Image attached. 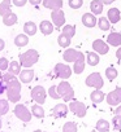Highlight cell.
Instances as JSON below:
<instances>
[{
	"instance_id": "cell-1",
	"label": "cell",
	"mask_w": 121,
	"mask_h": 132,
	"mask_svg": "<svg viewBox=\"0 0 121 132\" xmlns=\"http://www.w3.org/2000/svg\"><path fill=\"white\" fill-rule=\"evenodd\" d=\"M3 79L7 82V97L11 102H18L21 100V82L16 75L9 71L3 75Z\"/></svg>"
},
{
	"instance_id": "cell-2",
	"label": "cell",
	"mask_w": 121,
	"mask_h": 132,
	"mask_svg": "<svg viewBox=\"0 0 121 132\" xmlns=\"http://www.w3.org/2000/svg\"><path fill=\"white\" fill-rule=\"evenodd\" d=\"M39 60V53L37 49H29L25 53L20 54V63L22 65V68H31L33 65H35Z\"/></svg>"
},
{
	"instance_id": "cell-3",
	"label": "cell",
	"mask_w": 121,
	"mask_h": 132,
	"mask_svg": "<svg viewBox=\"0 0 121 132\" xmlns=\"http://www.w3.org/2000/svg\"><path fill=\"white\" fill-rule=\"evenodd\" d=\"M57 92L60 95V97H61L64 101H72L73 97H74V91H73V87L67 82V80H63L60 82L59 86H57Z\"/></svg>"
},
{
	"instance_id": "cell-4",
	"label": "cell",
	"mask_w": 121,
	"mask_h": 132,
	"mask_svg": "<svg viewBox=\"0 0 121 132\" xmlns=\"http://www.w3.org/2000/svg\"><path fill=\"white\" fill-rule=\"evenodd\" d=\"M53 73L60 79H68V78H70L73 69H70V66L67 63H56L53 68Z\"/></svg>"
},
{
	"instance_id": "cell-5",
	"label": "cell",
	"mask_w": 121,
	"mask_h": 132,
	"mask_svg": "<svg viewBox=\"0 0 121 132\" xmlns=\"http://www.w3.org/2000/svg\"><path fill=\"white\" fill-rule=\"evenodd\" d=\"M85 83H86L87 87H92L95 89H102L103 86H104V80H103V78L99 73H91L86 78Z\"/></svg>"
},
{
	"instance_id": "cell-6",
	"label": "cell",
	"mask_w": 121,
	"mask_h": 132,
	"mask_svg": "<svg viewBox=\"0 0 121 132\" xmlns=\"http://www.w3.org/2000/svg\"><path fill=\"white\" fill-rule=\"evenodd\" d=\"M15 115H16L20 120H22V122H25V123L30 122V120H31V117H33L31 111H30L24 104H17V105H16V108H15Z\"/></svg>"
},
{
	"instance_id": "cell-7",
	"label": "cell",
	"mask_w": 121,
	"mask_h": 132,
	"mask_svg": "<svg viewBox=\"0 0 121 132\" xmlns=\"http://www.w3.org/2000/svg\"><path fill=\"white\" fill-rule=\"evenodd\" d=\"M69 110H70L74 115H77V117H80V118H83V117L86 115V113H87L86 105H85L82 101H76V100H72V101L69 102Z\"/></svg>"
},
{
	"instance_id": "cell-8",
	"label": "cell",
	"mask_w": 121,
	"mask_h": 132,
	"mask_svg": "<svg viewBox=\"0 0 121 132\" xmlns=\"http://www.w3.org/2000/svg\"><path fill=\"white\" fill-rule=\"evenodd\" d=\"M105 101L109 106H117L121 104V87H116L108 95H105Z\"/></svg>"
},
{
	"instance_id": "cell-9",
	"label": "cell",
	"mask_w": 121,
	"mask_h": 132,
	"mask_svg": "<svg viewBox=\"0 0 121 132\" xmlns=\"http://www.w3.org/2000/svg\"><path fill=\"white\" fill-rule=\"evenodd\" d=\"M46 96H47V92H46V89L42 86H35L31 89V98L37 104H40V105L44 104L46 102Z\"/></svg>"
},
{
	"instance_id": "cell-10",
	"label": "cell",
	"mask_w": 121,
	"mask_h": 132,
	"mask_svg": "<svg viewBox=\"0 0 121 132\" xmlns=\"http://www.w3.org/2000/svg\"><path fill=\"white\" fill-rule=\"evenodd\" d=\"M51 20L56 27H63L65 25V14L63 9H53L51 13Z\"/></svg>"
},
{
	"instance_id": "cell-11",
	"label": "cell",
	"mask_w": 121,
	"mask_h": 132,
	"mask_svg": "<svg viewBox=\"0 0 121 132\" xmlns=\"http://www.w3.org/2000/svg\"><path fill=\"white\" fill-rule=\"evenodd\" d=\"M92 49L98 53V54H107L108 53V51H109V44L108 43H105L104 40H102V39H96V40H94L92 42Z\"/></svg>"
},
{
	"instance_id": "cell-12",
	"label": "cell",
	"mask_w": 121,
	"mask_h": 132,
	"mask_svg": "<svg viewBox=\"0 0 121 132\" xmlns=\"http://www.w3.org/2000/svg\"><path fill=\"white\" fill-rule=\"evenodd\" d=\"M68 111H69V108H68L65 104H57V105H55V106L52 108L51 114H52V117H55V118H64V117L68 114Z\"/></svg>"
},
{
	"instance_id": "cell-13",
	"label": "cell",
	"mask_w": 121,
	"mask_h": 132,
	"mask_svg": "<svg viewBox=\"0 0 121 132\" xmlns=\"http://www.w3.org/2000/svg\"><path fill=\"white\" fill-rule=\"evenodd\" d=\"M81 20H82L83 26H86L89 29H92V27H95L98 25V18L95 17L94 13H85Z\"/></svg>"
},
{
	"instance_id": "cell-14",
	"label": "cell",
	"mask_w": 121,
	"mask_h": 132,
	"mask_svg": "<svg viewBox=\"0 0 121 132\" xmlns=\"http://www.w3.org/2000/svg\"><path fill=\"white\" fill-rule=\"evenodd\" d=\"M85 61H86V56L83 52H81V54L78 56V58L74 61V68H73V73L76 74H82L85 70Z\"/></svg>"
},
{
	"instance_id": "cell-15",
	"label": "cell",
	"mask_w": 121,
	"mask_h": 132,
	"mask_svg": "<svg viewBox=\"0 0 121 132\" xmlns=\"http://www.w3.org/2000/svg\"><path fill=\"white\" fill-rule=\"evenodd\" d=\"M18 78H20V82L21 83H30L34 78V70H31L30 68H25V70H21V73L18 74Z\"/></svg>"
},
{
	"instance_id": "cell-16",
	"label": "cell",
	"mask_w": 121,
	"mask_h": 132,
	"mask_svg": "<svg viewBox=\"0 0 121 132\" xmlns=\"http://www.w3.org/2000/svg\"><path fill=\"white\" fill-rule=\"evenodd\" d=\"M80 54H81L80 51L73 49V48H69V49H65V51H64V53H63V58L65 60V62H74V61L78 58Z\"/></svg>"
},
{
	"instance_id": "cell-17",
	"label": "cell",
	"mask_w": 121,
	"mask_h": 132,
	"mask_svg": "<svg viewBox=\"0 0 121 132\" xmlns=\"http://www.w3.org/2000/svg\"><path fill=\"white\" fill-rule=\"evenodd\" d=\"M39 30H40V32L43 35H51L53 32V30H55V25L51 21L44 20V21H42L39 23Z\"/></svg>"
},
{
	"instance_id": "cell-18",
	"label": "cell",
	"mask_w": 121,
	"mask_h": 132,
	"mask_svg": "<svg viewBox=\"0 0 121 132\" xmlns=\"http://www.w3.org/2000/svg\"><path fill=\"white\" fill-rule=\"evenodd\" d=\"M107 43H108L111 47H120V45H121V34L117 32V31L111 32V34L107 36Z\"/></svg>"
},
{
	"instance_id": "cell-19",
	"label": "cell",
	"mask_w": 121,
	"mask_h": 132,
	"mask_svg": "<svg viewBox=\"0 0 121 132\" xmlns=\"http://www.w3.org/2000/svg\"><path fill=\"white\" fill-rule=\"evenodd\" d=\"M107 18L109 20L111 23H117L121 20V12L118 8H109L107 13Z\"/></svg>"
},
{
	"instance_id": "cell-20",
	"label": "cell",
	"mask_w": 121,
	"mask_h": 132,
	"mask_svg": "<svg viewBox=\"0 0 121 132\" xmlns=\"http://www.w3.org/2000/svg\"><path fill=\"white\" fill-rule=\"evenodd\" d=\"M43 7L47 8V9H61L63 8V0H43Z\"/></svg>"
},
{
	"instance_id": "cell-21",
	"label": "cell",
	"mask_w": 121,
	"mask_h": 132,
	"mask_svg": "<svg viewBox=\"0 0 121 132\" xmlns=\"http://www.w3.org/2000/svg\"><path fill=\"white\" fill-rule=\"evenodd\" d=\"M103 3H102V0H92V2L90 3V11L91 13H94L95 16L98 14H102L103 12Z\"/></svg>"
},
{
	"instance_id": "cell-22",
	"label": "cell",
	"mask_w": 121,
	"mask_h": 132,
	"mask_svg": "<svg viewBox=\"0 0 121 132\" xmlns=\"http://www.w3.org/2000/svg\"><path fill=\"white\" fill-rule=\"evenodd\" d=\"M24 31H25L26 35L33 36V35L37 34V31H38V26L35 25V22H33V21H27V22H25V25H24Z\"/></svg>"
},
{
	"instance_id": "cell-23",
	"label": "cell",
	"mask_w": 121,
	"mask_h": 132,
	"mask_svg": "<svg viewBox=\"0 0 121 132\" xmlns=\"http://www.w3.org/2000/svg\"><path fill=\"white\" fill-rule=\"evenodd\" d=\"M90 98H91V101H92L94 104H100L102 101H104L105 95H104V92H103V91H100V89H95V91H92V92H91Z\"/></svg>"
},
{
	"instance_id": "cell-24",
	"label": "cell",
	"mask_w": 121,
	"mask_h": 132,
	"mask_svg": "<svg viewBox=\"0 0 121 132\" xmlns=\"http://www.w3.org/2000/svg\"><path fill=\"white\" fill-rule=\"evenodd\" d=\"M11 5H12V0H3V2L0 3V16L4 17L8 13H11L12 12Z\"/></svg>"
},
{
	"instance_id": "cell-25",
	"label": "cell",
	"mask_w": 121,
	"mask_h": 132,
	"mask_svg": "<svg viewBox=\"0 0 121 132\" xmlns=\"http://www.w3.org/2000/svg\"><path fill=\"white\" fill-rule=\"evenodd\" d=\"M70 42H72V38H69L64 32H61V34L57 36V43H59V45L61 47V48H69Z\"/></svg>"
},
{
	"instance_id": "cell-26",
	"label": "cell",
	"mask_w": 121,
	"mask_h": 132,
	"mask_svg": "<svg viewBox=\"0 0 121 132\" xmlns=\"http://www.w3.org/2000/svg\"><path fill=\"white\" fill-rule=\"evenodd\" d=\"M17 21H18L17 14L13 13V12H11V13H8L7 16L3 17V23H4L5 26H13V25L17 23Z\"/></svg>"
},
{
	"instance_id": "cell-27",
	"label": "cell",
	"mask_w": 121,
	"mask_h": 132,
	"mask_svg": "<svg viewBox=\"0 0 121 132\" xmlns=\"http://www.w3.org/2000/svg\"><path fill=\"white\" fill-rule=\"evenodd\" d=\"M99 54L95 52V51H92V52H89L87 54H86V62L90 65V66H96L98 63H99Z\"/></svg>"
},
{
	"instance_id": "cell-28",
	"label": "cell",
	"mask_w": 121,
	"mask_h": 132,
	"mask_svg": "<svg viewBox=\"0 0 121 132\" xmlns=\"http://www.w3.org/2000/svg\"><path fill=\"white\" fill-rule=\"evenodd\" d=\"M21 68H22V65L20 63V61H12V62H9L8 71L11 74H13V75H18L21 73V70H22Z\"/></svg>"
},
{
	"instance_id": "cell-29",
	"label": "cell",
	"mask_w": 121,
	"mask_h": 132,
	"mask_svg": "<svg viewBox=\"0 0 121 132\" xmlns=\"http://www.w3.org/2000/svg\"><path fill=\"white\" fill-rule=\"evenodd\" d=\"M27 43H29V35H26V34H18L15 38V45H17L20 48L27 45Z\"/></svg>"
},
{
	"instance_id": "cell-30",
	"label": "cell",
	"mask_w": 121,
	"mask_h": 132,
	"mask_svg": "<svg viewBox=\"0 0 121 132\" xmlns=\"http://www.w3.org/2000/svg\"><path fill=\"white\" fill-rule=\"evenodd\" d=\"M109 128H111L109 122H107L105 119H99V120L96 122L95 129H96L98 132H108V131H109Z\"/></svg>"
},
{
	"instance_id": "cell-31",
	"label": "cell",
	"mask_w": 121,
	"mask_h": 132,
	"mask_svg": "<svg viewBox=\"0 0 121 132\" xmlns=\"http://www.w3.org/2000/svg\"><path fill=\"white\" fill-rule=\"evenodd\" d=\"M31 114H33L35 118H43V117L46 115L44 109L42 108L40 104H35V105H33V108H31Z\"/></svg>"
},
{
	"instance_id": "cell-32",
	"label": "cell",
	"mask_w": 121,
	"mask_h": 132,
	"mask_svg": "<svg viewBox=\"0 0 121 132\" xmlns=\"http://www.w3.org/2000/svg\"><path fill=\"white\" fill-rule=\"evenodd\" d=\"M98 27H99L100 30H103V31L109 30V29H111V22H109V20H108L107 17H100V18L98 20Z\"/></svg>"
},
{
	"instance_id": "cell-33",
	"label": "cell",
	"mask_w": 121,
	"mask_h": 132,
	"mask_svg": "<svg viewBox=\"0 0 121 132\" xmlns=\"http://www.w3.org/2000/svg\"><path fill=\"white\" fill-rule=\"evenodd\" d=\"M61 30H63V32H64L65 35H68L69 38H73V36L76 35V26H74V25H64Z\"/></svg>"
},
{
	"instance_id": "cell-34",
	"label": "cell",
	"mask_w": 121,
	"mask_h": 132,
	"mask_svg": "<svg viewBox=\"0 0 121 132\" xmlns=\"http://www.w3.org/2000/svg\"><path fill=\"white\" fill-rule=\"evenodd\" d=\"M105 77H107V79H108L109 82L115 80V79L117 78V70H116L115 68H112V66H109V68L105 69Z\"/></svg>"
},
{
	"instance_id": "cell-35",
	"label": "cell",
	"mask_w": 121,
	"mask_h": 132,
	"mask_svg": "<svg viewBox=\"0 0 121 132\" xmlns=\"http://www.w3.org/2000/svg\"><path fill=\"white\" fill-rule=\"evenodd\" d=\"M63 132H77V123L76 122H67L63 126Z\"/></svg>"
},
{
	"instance_id": "cell-36",
	"label": "cell",
	"mask_w": 121,
	"mask_h": 132,
	"mask_svg": "<svg viewBox=\"0 0 121 132\" xmlns=\"http://www.w3.org/2000/svg\"><path fill=\"white\" fill-rule=\"evenodd\" d=\"M9 111V102L7 100H0V115H5Z\"/></svg>"
},
{
	"instance_id": "cell-37",
	"label": "cell",
	"mask_w": 121,
	"mask_h": 132,
	"mask_svg": "<svg viewBox=\"0 0 121 132\" xmlns=\"http://www.w3.org/2000/svg\"><path fill=\"white\" fill-rule=\"evenodd\" d=\"M48 96H49L51 98H53V100L61 98V97H60V95H59V92H57V86H51V87H49V89H48Z\"/></svg>"
},
{
	"instance_id": "cell-38",
	"label": "cell",
	"mask_w": 121,
	"mask_h": 132,
	"mask_svg": "<svg viewBox=\"0 0 121 132\" xmlns=\"http://www.w3.org/2000/svg\"><path fill=\"white\" fill-rule=\"evenodd\" d=\"M112 127L115 131H121V117L120 115H115L112 118Z\"/></svg>"
},
{
	"instance_id": "cell-39",
	"label": "cell",
	"mask_w": 121,
	"mask_h": 132,
	"mask_svg": "<svg viewBox=\"0 0 121 132\" xmlns=\"http://www.w3.org/2000/svg\"><path fill=\"white\" fill-rule=\"evenodd\" d=\"M68 4L72 9H80L83 4V0H68Z\"/></svg>"
},
{
	"instance_id": "cell-40",
	"label": "cell",
	"mask_w": 121,
	"mask_h": 132,
	"mask_svg": "<svg viewBox=\"0 0 121 132\" xmlns=\"http://www.w3.org/2000/svg\"><path fill=\"white\" fill-rule=\"evenodd\" d=\"M9 61L5 57H0V70H8Z\"/></svg>"
},
{
	"instance_id": "cell-41",
	"label": "cell",
	"mask_w": 121,
	"mask_h": 132,
	"mask_svg": "<svg viewBox=\"0 0 121 132\" xmlns=\"http://www.w3.org/2000/svg\"><path fill=\"white\" fill-rule=\"evenodd\" d=\"M4 92H7V82L2 78L0 79V95H3Z\"/></svg>"
},
{
	"instance_id": "cell-42",
	"label": "cell",
	"mask_w": 121,
	"mask_h": 132,
	"mask_svg": "<svg viewBox=\"0 0 121 132\" xmlns=\"http://www.w3.org/2000/svg\"><path fill=\"white\" fill-rule=\"evenodd\" d=\"M27 3V0H12V4H15L16 7H24Z\"/></svg>"
},
{
	"instance_id": "cell-43",
	"label": "cell",
	"mask_w": 121,
	"mask_h": 132,
	"mask_svg": "<svg viewBox=\"0 0 121 132\" xmlns=\"http://www.w3.org/2000/svg\"><path fill=\"white\" fill-rule=\"evenodd\" d=\"M113 113H115V115H120V117H121V104H120V105H117V108L115 109V111H113Z\"/></svg>"
},
{
	"instance_id": "cell-44",
	"label": "cell",
	"mask_w": 121,
	"mask_h": 132,
	"mask_svg": "<svg viewBox=\"0 0 121 132\" xmlns=\"http://www.w3.org/2000/svg\"><path fill=\"white\" fill-rule=\"evenodd\" d=\"M42 2H43V0H29V3H30L31 5H39Z\"/></svg>"
},
{
	"instance_id": "cell-45",
	"label": "cell",
	"mask_w": 121,
	"mask_h": 132,
	"mask_svg": "<svg viewBox=\"0 0 121 132\" xmlns=\"http://www.w3.org/2000/svg\"><path fill=\"white\" fill-rule=\"evenodd\" d=\"M116 57L121 61V45H120V47H118V49L116 51Z\"/></svg>"
},
{
	"instance_id": "cell-46",
	"label": "cell",
	"mask_w": 121,
	"mask_h": 132,
	"mask_svg": "<svg viewBox=\"0 0 121 132\" xmlns=\"http://www.w3.org/2000/svg\"><path fill=\"white\" fill-rule=\"evenodd\" d=\"M115 2V0H102V3L104 4V5H109V4H112Z\"/></svg>"
},
{
	"instance_id": "cell-47",
	"label": "cell",
	"mask_w": 121,
	"mask_h": 132,
	"mask_svg": "<svg viewBox=\"0 0 121 132\" xmlns=\"http://www.w3.org/2000/svg\"><path fill=\"white\" fill-rule=\"evenodd\" d=\"M4 47H5L4 40H3V39H0V51H3V49H4Z\"/></svg>"
},
{
	"instance_id": "cell-48",
	"label": "cell",
	"mask_w": 121,
	"mask_h": 132,
	"mask_svg": "<svg viewBox=\"0 0 121 132\" xmlns=\"http://www.w3.org/2000/svg\"><path fill=\"white\" fill-rule=\"evenodd\" d=\"M34 132H44V131H40V129H37V131H34Z\"/></svg>"
},
{
	"instance_id": "cell-49",
	"label": "cell",
	"mask_w": 121,
	"mask_h": 132,
	"mask_svg": "<svg viewBox=\"0 0 121 132\" xmlns=\"http://www.w3.org/2000/svg\"><path fill=\"white\" fill-rule=\"evenodd\" d=\"M2 124H3V123H2V119H0V129H2Z\"/></svg>"
},
{
	"instance_id": "cell-50",
	"label": "cell",
	"mask_w": 121,
	"mask_h": 132,
	"mask_svg": "<svg viewBox=\"0 0 121 132\" xmlns=\"http://www.w3.org/2000/svg\"><path fill=\"white\" fill-rule=\"evenodd\" d=\"M3 78V75H2V70H0V79H2Z\"/></svg>"
},
{
	"instance_id": "cell-51",
	"label": "cell",
	"mask_w": 121,
	"mask_h": 132,
	"mask_svg": "<svg viewBox=\"0 0 121 132\" xmlns=\"http://www.w3.org/2000/svg\"><path fill=\"white\" fill-rule=\"evenodd\" d=\"M90 132H98V131H96V129H94V131H90Z\"/></svg>"
}]
</instances>
